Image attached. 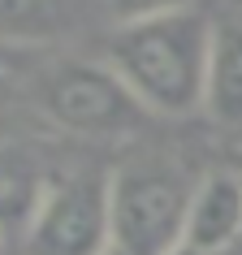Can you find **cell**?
Masks as SVG:
<instances>
[{
    "mask_svg": "<svg viewBox=\"0 0 242 255\" xmlns=\"http://www.w3.org/2000/svg\"><path fill=\"white\" fill-rule=\"evenodd\" d=\"M35 100L56 130L95 138V143L130 138L151 117L104 61H82V56H69L43 69L35 82Z\"/></svg>",
    "mask_w": 242,
    "mask_h": 255,
    "instance_id": "cell-3",
    "label": "cell"
},
{
    "mask_svg": "<svg viewBox=\"0 0 242 255\" xmlns=\"http://www.w3.org/2000/svg\"><path fill=\"white\" fill-rule=\"evenodd\" d=\"M48 182H52V169L39 160V151L0 138V242L4 247L26 238Z\"/></svg>",
    "mask_w": 242,
    "mask_h": 255,
    "instance_id": "cell-7",
    "label": "cell"
},
{
    "mask_svg": "<svg viewBox=\"0 0 242 255\" xmlns=\"http://www.w3.org/2000/svg\"><path fill=\"white\" fill-rule=\"evenodd\" d=\"M87 22V0H0V48H43Z\"/></svg>",
    "mask_w": 242,
    "mask_h": 255,
    "instance_id": "cell-8",
    "label": "cell"
},
{
    "mask_svg": "<svg viewBox=\"0 0 242 255\" xmlns=\"http://www.w3.org/2000/svg\"><path fill=\"white\" fill-rule=\"evenodd\" d=\"M242 242V173L216 169L195 182L182 247L199 255H225Z\"/></svg>",
    "mask_w": 242,
    "mask_h": 255,
    "instance_id": "cell-6",
    "label": "cell"
},
{
    "mask_svg": "<svg viewBox=\"0 0 242 255\" xmlns=\"http://www.w3.org/2000/svg\"><path fill=\"white\" fill-rule=\"evenodd\" d=\"M203 117L212 121L216 134L242 143V4H225L221 13H212Z\"/></svg>",
    "mask_w": 242,
    "mask_h": 255,
    "instance_id": "cell-5",
    "label": "cell"
},
{
    "mask_svg": "<svg viewBox=\"0 0 242 255\" xmlns=\"http://www.w3.org/2000/svg\"><path fill=\"white\" fill-rule=\"evenodd\" d=\"M104 4H108V13H113V26H117V22L160 13V9H173V4H186V0H104Z\"/></svg>",
    "mask_w": 242,
    "mask_h": 255,
    "instance_id": "cell-9",
    "label": "cell"
},
{
    "mask_svg": "<svg viewBox=\"0 0 242 255\" xmlns=\"http://www.w3.org/2000/svg\"><path fill=\"white\" fill-rule=\"evenodd\" d=\"M104 255H125V251H117V247H108V251H104Z\"/></svg>",
    "mask_w": 242,
    "mask_h": 255,
    "instance_id": "cell-12",
    "label": "cell"
},
{
    "mask_svg": "<svg viewBox=\"0 0 242 255\" xmlns=\"http://www.w3.org/2000/svg\"><path fill=\"white\" fill-rule=\"evenodd\" d=\"M173 255H199V251H190V247H177V251Z\"/></svg>",
    "mask_w": 242,
    "mask_h": 255,
    "instance_id": "cell-11",
    "label": "cell"
},
{
    "mask_svg": "<svg viewBox=\"0 0 242 255\" xmlns=\"http://www.w3.org/2000/svg\"><path fill=\"white\" fill-rule=\"evenodd\" d=\"M108 186H113V173H100V169L52 173L39 212L22 238V251L26 255H104L113 247Z\"/></svg>",
    "mask_w": 242,
    "mask_h": 255,
    "instance_id": "cell-4",
    "label": "cell"
},
{
    "mask_svg": "<svg viewBox=\"0 0 242 255\" xmlns=\"http://www.w3.org/2000/svg\"><path fill=\"white\" fill-rule=\"evenodd\" d=\"M130 95L151 117L203 113L208 61H212V13L199 4H173L147 17H130L104 35V56Z\"/></svg>",
    "mask_w": 242,
    "mask_h": 255,
    "instance_id": "cell-1",
    "label": "cell"
},
{
    "mask_svg": "<svg viewBox=\"0 0 242 255\" xmlns=\"http://www.w3.org/2000/svg\"><path fill=\"white\" fill-rule=\"evenodd\" d=\"M0 251H4V242H0Z\"/></svg>",
    "mask_w": 242,
    "mask_h": 255,
    "instance_id": "cell-14",
    "label": "cell"
},
{
    "mask_svg": "<svg viewBox=\"0 0 242 255\" xmlns=\"http://www.w3.org/2000/svg\"><path fill=\"white\" fill-rule=\"evenodd\" d=\"M195 182L169 156H138L121 164L108 186L113 247L125 255H173L186 238Z\"/></svg>",
    "mask_w": 242,
    "mask_h": 255,
    "instance_id": "cell-2",
    "label": "cell"
},
{
    "mask_svg": "<svg viewBox=\"0 0 242 255\" xmlns=\"http://www.w3.org/2000/svg\"><path fill=\"white\" fill-rule=\"evenodd\" d=\"M17 82V48H0V100L13 91Z\"/></svg>",
    "mask_w": 242,
    "mask_h": 255,
    "instance_id": "cell-10",
    "label": "cell"
},
{
    "mask_svg": "<svg viewBox=\"0 0 242 255\" xmlns=\"http://www.w3.org/2000/svg\"><path fill=\"white\" fill-rule=\"evenodd\" d=\"M225 4H242V0H225Z\"/></svg>",
    "mask_w": 242,
    "mask_h": 255,
    "instance_id": "cell-13",
    "label": "cell"
}]
</instances>
